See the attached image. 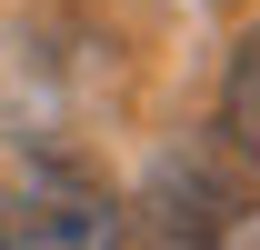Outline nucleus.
<instances>
[{
	"label": "nucleus",
	"instance_id": "nucleus-1",
	"mask_svg": "<svg viewBox=\"0 0 260 250\" xmlns=\"http://www.w3.org/2000/svg\"><path fill=\"white\" fill-rule=\"evenodd\" d=\"M140 240L150 250H250V190L230 180L220 150H170L140 190Z\"/></svg>",
	"mask_w": 260,
	"mask_h": 250
},
{
	"label": "nucleus",
	"instance_id": "nucleus-2",
	"mask_svg": "<svg viewBox=\"0 0 260 250\" xmlns=\"http://www.w3.org/2000/svg\"><path fill=\"white\" fill-rule=\"evenodd\" d=\"M0 250H130V230L100 180H80L70 160H30L0 190Z\"/></svg>",
	"mask_w": 260,
	"mask_h": 250
},
{
	"label": "nucleus",
	"instance_id": "nucleus-3",
	"mask_svg": "<svg viewBox=\"0 0 260 250\" xmlns=\"http://www.w3.org/2000/svg\"><path fill=\"white\" fill-rule=\"evenodd\" d=\"M230 140L260 150V30L240 40V60H230Z\"/></svg>",
	"mask_w": 260,
	"mask_h": 250
}]
</instances>
